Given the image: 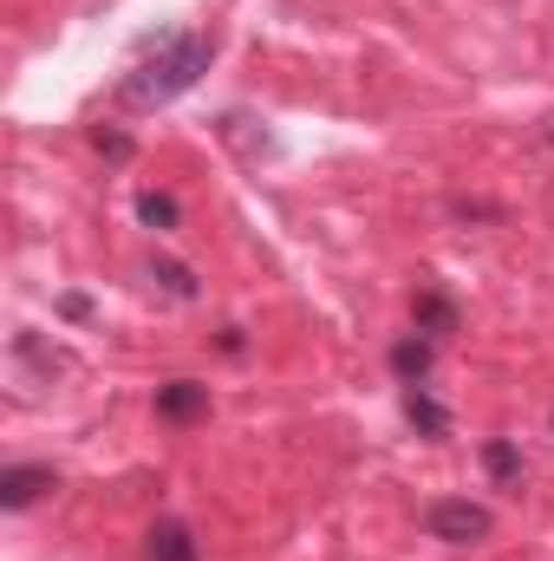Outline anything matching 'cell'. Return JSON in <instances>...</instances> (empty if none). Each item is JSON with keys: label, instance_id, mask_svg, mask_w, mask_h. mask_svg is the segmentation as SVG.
Returning a JSON list of instances; mask_svg holds the SVG:
<instances>
[{"label": "cell", "instance_id": "obj_11", "mask_svg": "<svg viewBox=\"0 0 554 561\" xmlns=\"http://www.w3.org/2000/svg\"><path fill=\"white\" fill-rule=\"evenodd\" d=\"M150 280H157L163 294H176V300H196V275H189L183 262H150Z\"/></svg>", "mask_w": 554, "mask_h": 561}, {"label": "cell", "instance_id": "obj_13", "mask_svg": "<svg viewBox=\"0 0 554 561\" xmlns=\"http://www.w3.org/2000/svg\"><path fill=\"white\" fill-rule=\"evenodd\" d=\"M59 307H66V320H85V313H92V300H85V294H66Z\"/></svg>", "mask_w": 554, "mask_h": 561}, {"label": "cell", "instance_id": "obj_9", "mask_svg": "<svg viewBox=\"0 0 554 561\" xmlns=\"http://www.w3.org/2000/svg\"><path fill=\"white\" fill-rule=\"evenodd\" d=\"M392 366H399L405 386H424V373H430V340H399V346H392Z\"/></svg>", "mask_w": 554, "mask_h": 561}, {"label": "cell", "instance_id": "obj_6", "mask_svg": "<svg viewBox=\"0 0 554 561\" xmlns=\"http://www.w3.org/2000/svg\"><path fill=\"white\" fill-rule=\"evenodd\" d=\"M405 419H412L424 437H450V412L430 399V386H405Z\"/></svg>", "mask_w": 554, "mask_h": 561}, {"label": "cell", "instance_id": "obj_5", "mask_svg": "<svg viewBox=\"0 0 554 561\" xmlns=\"http://www.w3.org/2000/svg\"><path fill=\"white\" fill-rule=\"evenodd\" d=\"M417 333H424V340L457 333V300H450V294H437V287H424V294H417Z\"/></svg>", "mask_w": 554, "mask_h": 561}, {"label": "cell", "instance_id": "obj_3", "mask_svg": "<svg viewBox=\"0 0 554 561\" xmlns=\"http://www.w3.org/2000/svg\"><path fill=\"white\" fill-rule=\"evenodd\" d=\"M53 483H59L53 463H13V470H0V510H26V503H39Z\"/></svg>", "mask_w": 554, "mask_h": 561}, {"label": "cell", "instance_id": "obj_2", "mask_svg": "<svg viewBox=\"0 0 554 561\" xmlns=\"http://www.w3.org/2000/svg\"><path fill=\"white\" fill-rule=\"evenodd\" d=\"M424 529H430L437 542H450V549H470V542H489L496 516H489L483 503H470V496H443V503L424 510Z\"/></svg>", "mask_w": 554, "mask_h": 561}, {"label": "cell", "instance_id": "obj_1", "mask_svg": "<svg viewBox=\"0 0 554 561\" xmlns=\"http://www.w3.org/2000/svg\"><path fill=\"white\" fill-rule=\"evenodd\" d=\"M209 59H216V39L209 33H163L138 66L118 79V105L125 112H157V105L183 99L209 72Z\"/></svg>", "mask_w": 554, "mask_h": 561}, {"label": "cell", "instance_id": "obj_8", "mask_svg": "<svg viewBox=\"0 0 554 561\" xmlns=\"http://www.w3.org/2000/svg\"><path fill=\"white\" fill-rule=\"evenodd\" d=\"M483 470H489V483L516 490V483H522V450H516L509 437H489V444H483Z\"/></svg>", "mask_w": 554, "mask_h": 561}, {"label": "cell", "instance_id": "obj_10", "mask_svg": "<svg viewBox=\"0 0 554 561\" xmlns=\"http://www.w3.org/2000/svg\"><path fill=\"white\" fill-rule=\"evenodd\" d=\"M176 216H183V209H176V196H163V190H143V196H138V222H143V229H157V236H163V229H176Z\"/></svg>", "mask_w": 554, "mask_h": 561}, {"label": "cell", "instance_id": "obj_4", "mask_svg": "<svg viewBox=\"0 0 554 561\" xmlns=\"http://www.w3.org/2000/svg\"><path fill=\"white\" fill-rule=\"evenodd\" d=\"M157 419H170V424L209 419V386H196V379H170V386H157Z\"/></svg>", "mask_w": 554, "mask_h": 561}, {"label": "cell", "instance_id": "obj_7", "mask_svg": "<svg viewBox=\"0 0 554 561\" xmlns=\"http://www.w3.org/2000/svg\"><path fill=\"white\" fill-rule=\"evenodd\" d=\"M150 561H203V549L183 523H157L150 529Z\"/></svg>", "mask_w": 554, "mask_h": 561}, {"label": "cell", "instance_id": "obj_12", "mask_svg": "<svg viewBox=\"0 0 554 561\" xmlns=\"http://www.w3.org/2000/svg\"><path fill=\"white\" fill-rule=\"evenodd\" d=\"M92 144H99L112 163H125V157H131V138H125V131H105V125H99V131H92Z\"/></svg>", "mask_w": 554, "mask_h": 561}]
</instances>
